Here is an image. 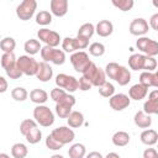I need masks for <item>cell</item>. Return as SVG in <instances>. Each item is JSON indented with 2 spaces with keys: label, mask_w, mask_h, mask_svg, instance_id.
<instances>
[{
  "label": "cell",
  "mask_w": 158,
  "mask_h": 158,
  "mask_svg": "<svg viewBox=\"0 0 158 158\" xmlns=\"http://www.w3.org/2000/svg\"><path fill=\"white\" fill-rule=\"evenodd\" d=\"M128 67L132 70H143V72H154L157 68L156 57H148L139 53H133L128 58Z\"/></svg>",
  "instance_id": "1"
},
{
  "label": "cell",
  "mask_w": 158,
  "mask_h": 158,
  "mask_svg": "<svg viewBox=\"0 0 158 158\" xmlns=\"http://www.w3.org/2000/svg\"><path fill=\"white\" fill-rule=\"evenodd\" d=\"M33 118L42 127H49L54 123V114L46 105H37L33 109Z\"/></svg>",
  "instance_id": "2"
},
{
  "label": "cell",
  "mask_w": 158,
  "mask_h": 158,
  "mask_svg": "<svg viewBox=\"0 0 158 158\" xmlns=\"http://www.w3.org/2000/svg\"><path fill=\"white\" fill-rule=\"evenodd\" d=\"M83 77L90 81L91 86H96V88L101 86L106 81V75L104 73V69H101L93 62L85 69V72L83 73Z\"/></svg>",
  "instance_id": "3"
},
{
  "label": "cell",
  "mask_w": 158,
  "mask_h": 158,
  "mask_svg": "<svg viewBox=\"0 0 158 158\" xmlns=\"http://www.w3.org/2000/svg\"><path fill=\"white\" fill-rule=\"evenodd\" d=\"M40 53H41V57H42L43 62H46V63L49 62V63H53L56 65H60L65 62V53L62 49L44 46V47L41 48Z\"/></svg>",
  "instance_id": "4"
},
{
  "label": "cell",
  "mask_w": 158,
  "mask_h": 158,
  "mask_svg": "<svg viewBox=\"0 0 158 158\" xmlns=\"http://www.w3.org/2000/svg\"><path fill=\"white\" fill-rule=\"evenodd\" d=\"M16 65L17 68L20 69V72L25 75H28V77H32V75H36L37 73V69H38V62L31 57V56H20L17 59H16Z\"/></svg>",
  "instance_id": "5"
},
{
  "label": "cell",
  "mask_w": 158,
  "mask_h": 158,
  "mask_svg": "<svg viewBox=\"0 0 158 158\" xmlns=\"http://www.w3.org/2000/svg\"><path fill=\"white\" fill-rule=\"evenodd\" d=\"M89 47V40L81 38V37H65L62 41V51L64 53H74L78 49H84Z\"/></svg>",
  "instance_id": "6"
},
{
  "label": "cell",
  "mask_w": 158,
  "mask_h": 158,
  "mask_svg": "<svg viewBox=\"0 0 158 158\" xmlns=\"http://www.w3.org/2000/svg\"><path fill=\"white\" fill-rule=\"evenodd\" d=\"M37 1L36 0H23L16 7V16L22 21H28L36 12Z\"/></svg>",
  "instance_id": "7"
},
{
  "label": "cell",
  "mask_w": 158,
  "mask_h": 158,
  "mask_svg": "<svg viewBox=\"0 0 158 158\" xmlns=\"http://www.w3.org/2000/svg\"><path fill=\"white\" fill-rule=\"evenodd\" d=\"M136 47L144 56L156 57L158 54V43H157V41L152 40L149 37H146V36L138 37V40L136 41Z\"/></svg>",
  "instance_id": "8"
},
{
  "label": "cell",
  "mask_w": 158,
  "mask_h": 158,
  "mask_svg": "<svg viewBox=\"0 0 158 158\" xmlns=\"http://www.w3.org/2000/svg\"><path fill=\"white\" fill-rule=\"evenodd\" d=\"M69 60H70V63H72L74 70L78 72V73H81V74L85 72V69H86V68L90 65V63H91V60L89 59L88 53L84 52V51H77V52L72 53Z\"/></svg>",
  "instance_id": "9"
},
{
  "label": "cell",
  "mask_w": 158,
  "mask_h": 158,
  "mask_svg": "<svg viewBox=\"0 0 158 158\" xmlns=\"http://www.w3.org/2000/svg\"><path fill=\"white\" fill-rule=\"evenodd\" d=\"M54 81H56L57 88H60L67 93H74L78 90V79L73 75H69L65 73H59L56 77Z\"/></svg>",
  "instance_id": "10"
},
{
  "label": "cell",
  "mask_w": 158,
  "mask_h": 158,
  "mask_svg": "<svg viewBox=\"0 0 158 158\" xmlns=\"http://www.w3.org/2000/svg\"><path fill=\"white\" fill-rule=\"evenodd\" d=\"M51 136L63 146L67 144V143H72L75 138V133L69 126L68 127L67 126H60V127H57V128L52 130Z\"/></svg>",
  "instance_id": "11"
},
{
  "label": "cell",
  "mask_w": 158,
  "mask_h": 158,
  "mask_svg": "<svg viewBox=\"0 0 158 158\" xmlns=\"http://www.w3.org/2000/svg\"><path fill=\"white\" fill-rule=\"evenodd\" d=\"M37 37H38L40 41H42L43 43H46V46H48V47L57 48V46L60 42L59 33L56 32V31H52L49 28H46V27H43V28H41V30L37 31Z\"/></svg>",
  "instance_id": "12"
},
{
  "label": "cell",
  "mask_w": 158,
  "mask_h": 158,
  "mask_svg": "<svg viewBox=\"0 0 158 158\" xmlns=\"http://www.w3.org/2000/svg\"><path fill=\"white\" fill-rule=\"evenodd\" d=\"M49 95H51V99H52L56 104H65V105H69V106H72V107L75 105V98H74L72 94L64 91V90L60 89V88H54V89H52L51 93H49Z\"/></svg>",
  "instance_id": "13"
},
{
  "label": "cell",
  "mask_w": 158,
  "mask_h": 158,
  "mask_svg": "<svg viewBox=\"0 0 158 158\" xmlns=\"http://www.w3.org/2000/svg\"><path fill=\"white\" fill-rule=\"evenodd\" d=\"M131 104V99L126 94H114L111 98H109V105L115 111H122L126 107H128Z\"/></svg>",
  "instance_id": "14"
},
{
  "label": "cell",
  "mask_w": 158,
  "mask_h": 158,
  "mask_svg": "<svg viewBox=\"0 0 158 158\" xmlns=\"http://www.w3.org/2000/svg\"><path fill=\"white\" fill-rule=\"evenodd\" d=\"M149 30V26H148V22L142 19V17H137L135 20L131 21L130 26H128V31L131 35L133 36H138V37H142L144 36Z\"/></svg>",
  "instance_id": "15"
},
{
  "label": "cell",
  "mask_w": 158,
  "mask_h": 158,
  "mask_svg": "<svg viewBox=\"0 0 158 158\" xmlns=\"http://www.w3.org/2000/svg\"><path fill=\"white\" fill-rule=\"evenodd\" d=\"M147 115H157L158 114V90H153L148 94V99L143 104V110Z\"/></svg>",
  "instance_id": "16"
},
{
  "label": "cell",
  "mask_w": 158,
  "mask_h": 158,
  "mask_svg": "<svg viewBox=\"0 0 158 158\" xmlns=\"http://www.w3.org/2000/svg\"><path fill=\"white\" fill-rule=\"evenodd\" d=\"M35 77L40 81H43V83L49 81L52 79V77H53V69H52V67L48 63L40 62L38 63V69H37V73H36Z\"/></svg>",
  "instance_id": "17"
},
{
  "label": "cell",
  "mask_w": 158,
  "mask_h": 158,
  "mask_svg": "<svg viewBox=\"0 0 158 158\" xmlns=\"http://www.w3.org/2000/svg\"><path fill=\"white\" fill-rule=\"evenodd\" d=\"M139 84L148 88H158V74L156 72H142L139 74Z\"/></svg>",
  "instance_id": "18"
},
{
  "label": "cell",
  "mask_w": 158,
  "mask_h": 158,
  "mask_svg": "<svg viewBox=\"0 0 158 158\" xmlns=\"http://www.w3.org/2000/svg\"><path fill=\"white\" fill-rule=\"evenodd\" d=\"M49 7L52 15L62 17L68 12V0H51Z\"/></svg>",
  "instance_id": "19"
},
{
  "label": "cell",
  "mask_w": 158,
  "mask_h": 158,
  "mask_svg": "<svg viewBox=\"0 0 158 158\" xmlns=\"http://www.w3.org/2000/svg\"><path fill=\"white\" fill-rule=\"evenodd\" d=\"M148 94V89L143 85H141L139 83L132 85L128 90V98L131 100H136V101H139L142 99H144Z\"/></svg>",
  "instance_id": "20"
},
{
  "label": "cell",
  "mask_w": 158,
  "mask_h": 158,
  "mask_svg": "<svg viewBox=\"0 0 158 158\" xmlns=\"http://www.w3.org/2000/svg\"><path fill=\"white\" fill-rule=\"evenodd\" d=\"M95 32L100 37H109L114 32V25L109 20H101L95 26Z\"/></svg>",
  "instance_id": "21"
},
{
  "label": "cell",
  "mask_w": 158,
  "mask_h": 158,
  "mask_svg": "<svg viewBox=\"0 0 158 158\" xmlns=\"http://www.w3.org/2000/svg\"><path fill=\"white\" fill-rule=\"evenodd\" d=\"M133 121H135V125L139 128H149L151 125H152V117L151 115H147L144 114L142 110L137 111L133 116Z\"/></svg>",
  "instance_id": "22"
},
{
  "label": "cell",
  "mask_w": 158,
  "mask_h": 158,
  "mask_svg": "<svg viewBox=\"0 0 158 158\" xmlns=\"http://www.w3.org/2000/svg\"><path fill=\"white\" fill-rule=\"evenodd\" d=\"M139 138H141V142L143 144H146V146H154L157 143V141H158V133L153 128H146L144 131H142Z\"/></svg>",
  "instance_id": "23"
},
{
  "label": "cell",
  "mask_w": 158,
  "mask_h": 158,
  "mask_svg": "<svg viewBox=\"0 0 158 158\" xmlns=\"http://www.w3.org/2000/svg\"><path fill=\"white\" fill-rule=\"evenodd\" d=\"M30 99L37 105H43L48 100V93L43 89H32L30 91Z\"/></svg>",
  "instance_id": "24"
},
{
  "label": "cell",
  "mask_w": 158,
  "mask_h": 158,
  "mask_svg": "<svg viewBox=\"0 0 158 158\" xmlns=\"http://www.w3.org/2000/svg\"><path fill=\"white\" fill-rule=\"evenodd\" d=\"M112 143L116 146V147H125L130 143V135L126 132V131H117L112 135Z\"/></svg>",
  "instance_id": "25"
},
{
  "label": "cell",
  "mask_w": 158,
  "mask_h": 158,
  "mask_svg": "<svg viewBox=\"0 0 158 158\" xmlns=\"http://www.w3.org/2000/svg\"><path fill=\"white\" fill-rule=\"evenodd\" d=\"M68 126L72 128H78L84 123V115L80 111H72L67 117Z\"/></svg>",
  "instance_id": "26"
},
{
  "label": "cell",
  "mask_w": 158,
  "mask_h": 158,
  "mask_svg": "<svg viewBox=\"0 0 158 158\" xmlns=\"http://www.w3.org/2000/svg\"><path fill=\"white\" fill-rule=\"evenodd\" d=\"M41 43H40V41L38 40H36V38H30V40H27L26 42H25V44H23V49H25V52L27 53V56H33V54H36V53H38L40 51H41Z\"/></svg>",
  "instance_id": "27"
},
{
  "label": "cell",
  "mask_w": 158,
  "mask_h": 158,
  "mask_svg": "<svg viewBox=\"0 0 158 158\" xmlns=\"http://www.w3.org/2000/svg\"><path fill=\"white\" fill-rule=\"evenodd\" d=\"M94 33H95V26L91 22H86V23H83L79 27L77 36L81 37V38H85V40H90Z\"/></svg>",
  "instance_id": "28"
},
{
  "label": "cell",
  "mask_w": 158,
  "mask_h": 158,
  "mask_svg": "<svg viewBox=\"0 0 158 158\" xmlns=\"http://www.w3.org/2000/svg\"><path fill=\"white\" fill-rule=\"evenodd\" d=\"M69 158H84L86 154V148L83 143H74L68 151Z\"/></svg>",
  "instance_id": "29"
},
{
  "label": "cell",
  "mask_w": 158,
  "mask_h": 158,
  "mask_svg": "<svg viewBox=\"0 0 158 158\" xmlns=\"http://www.w3.org/2000/svg\"><path fill=\"white\" fill-rule=\"evenodd\" d=\"M115 81H116L118 85H121V86L127 85V84L131 81V73H130V70H128L126 67L121 65V67H120V70H118V73H117V77H116V79H115Z\"/></svg>",
  "instance_id": "30"
},
{
  "label": "cell",
  "mask_w": 158,
  "mask_h": 158,
  "mask_svg": "<svg viewBox=\"0 0 158 158\" xmlns=\"http://www.w3.org/2000/svg\"><path fill=\"white\" fill-rule=\"evenodd\" d=\"M28 154V148L26 144L17 142L15 144H12L11 147V156L14 158H26V156Z\"/></svg>",
  "instance_id": "31"
},
{
  "label": "cell",
  "mask_w": 158,
  "mask_h": 158,
  "mask_svg": "<svg viewBox=\"0 0 158 158\" xmlns=\"http://www.w3.org/2000/svg\"><path fill=\"white\" fill-rule=\"evenodd\" d=\"M15 47H16V41L12 37H4L0 41V49L4 53H14Z\"/></svg>",
  "instance_id": "32"
},
{
  "label": "cell",
  "mask_w": 158,
  "mask_h": 158,
  "mask_svg": "<svg viewBox=\"0 0 158 158\" xmlns=\"http://www.w3.org/2000/svg\"><path fill=\"white\" fill-rule=\"evenodd\" d=\"M52 22V14L47 10H41L36 14V23L40 26H47Z\"/></svg>",
  "instance_id": "33"
},
{
  "label": "cell",
  "mask_w": 158,
  "mask_h": 158,
  "mask_svg": "<svg viewBox=\"0 0 158 158\" xmlns=\"http://www.w3.org/2000/svg\"><path fill=\"white\" fill-rule=\"evenodd\" d=\"M25 137H26V141H27L28 143L36 144V143H38V142L41 141V138H42V132H41V130L38 128V126H36V127H33L32 130H30Z\"/></svg>",
  "instance_id": "34"
},
{
  "label": "cell",
  "mask_w": 158,
  "mask_h": 158,
  "mask_svg": "<svg viewBox=\"0 0 158 158\" xmlns=\"http://www.w3.org/2000/svg\"><path fill=\"white\" fill-rule=\"evenodd\" d=\"M0 64H1V67L5 70L9 69V68H11V67H14L16 64V57H15V54L14 53H4L1 56V58H0Z\"/></svg>",
  "instance_id": "35"
},
{
  "label": "cell",
  "mask_w": 158,
  "mask_h": 158,
  "mask_svg": "<svg viewBox=\"0 0 158 158\" xmlns=\"http://www.w3.org/2000/svg\"><path fill=\"white\" fill-rule=\"evenodd\" d=\"M11 98L15 101H25L28 98V91L22 86H16L11 90Z\"/></svg>",
  "instance_id": "36"
},
{
  "label": "cell",
  "mask_w": 158,
  "mask_h": 158,
  "mask_svg": "<svg viewBox=\"0 0 158 158\" xmlns=\"http://www.w3.org/2000/svg\"><path fill=\"white\" fill-rule=\"evenodd\" d=\"M99 89V94L102 98H111L115 94V86L110 83V81H105L101 86L98 88Z\"/></svg>",
  "instance_id": "37"
},
{
  "label": "cell",
  "mask_w": 158,
  "mask_h": 158,
  "mask_svg": "<svg viewBox=\"0 0 158 158\" xmlns=\"http://www.w3.org/2000/svg\"><path fill=\"white\" fill-rule=\"evenodd\" d=\"M111 2L115 7H117L121 11H130L135 5L133 0H112Z\"/></svg>",
  "instance_id": "38"
},
{
  "label": "cell",
  "mask_w": 158,
  "mask_h": 158,
  "mask_svg": "<svg viewBox=\"0 0 158 158\" xmlns=\"http://www.w3.org/2000/svg\"><path fill=\"white\" fill-rule=\"evenodd\" d=\"M89 53L94 57H101L105 53V46L101 42H93L89 46Z\"/></svg>",
  "instance_id": "39"
},
{
  "label": "cell",
  "mask_w": 158,
  "mask_h": 158,
  "mask_svg": "<svg viewBox=\"0 0 158 158\" xmlns=\"http://www.w3.org/2000/svg\"><path fill=\"white\" fill-rule=\"evenodd\" d=\"M36 126H38V125H37V122H36L35 120H32V118L22 120L21 123H20V132H21L23 136H26L27 132H28L30 130H32L33 127H36Z\"/></svg>",
  "instance_id": "40"
},
{
  "label": "cell",
  "mask_w": 158,
  "mask_h": 158,
  "mask_svg": "<svg viewBox=\"0 0 158 158\" xmlns=\"http://www.w3.org/2000/svg\"><path fill=\"white\" fill-rule=\"evenodd\" d=\"M70 112H72V106L65 104H56V114L60 118H67Z\"/></svg>",
  "instance_id": "41"
},
{
  "label": "cell",
  "mask_w": 158,
  "mask_h": 158,
  "mask_svg": "<svg viewBox=\"0 0 158 158\" xmlns=\"http://www.w3.org/2000/svg\"><path fill=\"white\" fill-rule=\"evenodd\" d=\"M46 146L51 151H59L60 148H63V144H60L58 141H56L51 135H48L46 137Z\"/></svg>",
  "instance_id": "42"
},
{
  "label": "cell",
  "mask_w": 158,
  "mask_h": 158,
  "mask_svg": "<svg viewBox=\"0 0 158 158\" xmlns=\"http://www.w3.org/2000/svg\"><path fill=\"white\" fill-rule=\"evenodd\" d=\"M6 72V75L10 78V79H20L21 78V75H22V73L20 72V69L17 68V65L15 64L14 67H11V68H9V69H6L5 70Z\"/></svg>",
  "instance_id": "43"
},
{
  "label": "cell",
  "mask_w": 158,
  "mask_h": 158,
  "mask_svg": "<svg viewBox=\"0 0 158 158\" xmlns=\"http://www.w3.org/2000/svg\"><path fill=\"white\" fill-rule=\"evenodd\" d=\"M78 89H80L81 91H86L91 89V84L88 79H85L84 77H80L78 79Z\"/></svg>",
  "instance_id": "44"
},
{
  "label": "cell",
  "mask_w": 158,
  "mask_h": 158,
  "mask_svg": "<svg viewBox=\"0 0 158 158\" xmlns=\"http://www.w3.org/2000/svg\"><path fill=\"white\" fill-rule=\"evenodd\" d=\"M143 158H158V152L156 148H146L143 151Z\"/></svg>",
  "instance_id": "45"
},
{
  "label": "cell",
  "mask_w": 158,
  "mask_h": 158,
  "mask_svg": "<svg viewBox=\"0 0 158 158\" xmlns=\"http://www.w3.org/2000/svg\"><path fill=\"white\" fill-rule=\"evenodd\" d=\"M148 26H149L152 30L158 31V14H154V15H152V16H151Z\"/></svg>",
  "instance_id": "46"
},
{
  "label": "cell",
  "mask_w": 158,
  "mask_h": 158,
  "mask_svg": "<svg viewBox=\"0 0 158 158\" xmlns=\"http://www.w3.org/2000/svg\"><path fill=\"white\" fill-rule=\"evenodd\" d=\"M7 86H9V84H7L6 79H5L4 77L0 75V94L5 93V91L7 90Z\"/></svg>",
  "instance_id": "47"
},
{
  "label": "cell",
  "mask_w": 158,
  "mask_h": 158,
  "mask_svg": "<svg viewBox=\"0 0 158 158\" xmlns=\"http://www.w3.org/2000/svg\"><path fill=\"white\" fill-rule=\"evenodd\" d=\"M85 158H104V157H102V154H101L100 152L94 151V152H90L89 154H86Z\"/></svg>",
  "instance_id": "48"
},
{
  "label": "cell",
  "mask_w": 158,
  "mask_h": 158,
  "mask_svg": "<svg viewBox=\"0 0 158 158\" xmlns=\"http://www.w3.org/2000/svg\"><path fill=\"white\" fill-rule=\"evenodd\" d=\"M105 158H121L117 153H115V152H110V153H107L106 154V157Z\"/></svg>",
  "instance_id": "49"
},
{
  "label": "cell",
  "mask_w": 158,
  "mask_h": 158,
  "mask_svg": "<svg viewBox=\"0 0 158 158\" xmlns=\"http://www.w3.org/2000/svg\"><path fill=\"white\" fill-rule=\"evenodd\" d=\"M49 158H64L62 154H53V156H51Z\"/></svg>",
  "instance_id": "50"
},
{
  "label": "cell",
  "mask_w": 158,
  "mask_h": 158,
  "mask_svg": "<svg viewBox=\"0 0 158 158\" xmlns=\"http://www.w3.org/2000/svg\"><path fill=\"white\" fill-rule=\"evenodd\" d=\"M0 158H10V156L6 153H0Z\"/></svg>",
  "instance_id": "51"
}]
</instances>
